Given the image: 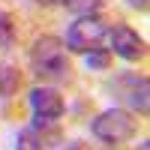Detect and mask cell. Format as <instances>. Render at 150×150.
I'll return each instance as SVG.
<instances>
[{
    "label": "cell",
    "mask_w": 150,
    "mask_h": 150,
    "mask_svg": "<svg viewBox=\"0 0 150 150\" xmlns=\"http://www.w3.org/2000/svg\"><path fill=\"white\" fill-rule=\"evenodd\" d=\"M36 6H54V3H63V0H33Z\"/></svg>",
    "instance_id": "cell-12"
},
{
    "label": "cell",
    "mask_w": 150,
    "mask_h": 150,
    "mask_svg": "<svg viewBox=\"0 0 150 150\" xmlns=\"http://www.w3.org/2000/svg\"><path fill=\"white\" fill-rule=\"evenodd\" d=\"M108 0H63V6L75 15H99V9H102Z\"/></svg>",
    "instance_id": "cell-8"
},
{
    "label": "cell",
    "mask_w": 150,
    "mask_h": 150,
    "mask_svg": "<svg viewBox=\"0 0 150 150\" xmlns=\"http://www.w3.org/2000/svg\"><path fill=\"white\" fill-rule=\"evenodd\" d=\"M30 72L39 78V84H60L72 78V66L66 57V45L63 39L45 33L36 36L30 45Z\"/></svg>",
    "instance_id": "cell-1"
},
{
    "label": "cell",
    "mask_w": 150,
    "mask_h": 150,
    "mask_svg": "<svg viewBox=\"0 0 150 150\" xmlns=\"http://www.w3.org/2000/svg\"><path fill=\"white\" fill-rule=\"evenodd\" d=\"M15 45V21L9 12H0V48H12Z\"/></svg>",
    "instance_id": "cell-10"
},
{
    "label": "cell",
    "mask_w": 150,
    "mask_h": 150,
    "mask_svg": "<svg viewBox=\"0 0 150 150\" xmlns=\"http://www.w3.org/2000/svg\"><path fill=\"white\" fill-rule=\"evenodd\" d=\"M84 63L90 66V69H99V72H105V69L111 66V51L99 45V48H93V51H87V54H84Z\"/></svg>",
    "instance_id": "cell-9"
},
{
    "label": "cell",
    "mask_w": 150,
    "mask_h": 150,
    "mask_svg": "<svg viewBox=\"0 0 150 150\" xmlns=\"http://www.w3.org/2000/svg\"><path fill=\"white\" fill-rule=\"evenodd\" d=\"M30 111L33 120H60L66 111V102L54 84H36L30 90Z\"/></svg>",
    "instance_id": "cell-6"
},
{
    "label": "cell",
    "mask_w": 150,
    "mask_h": 150,
    "mask_svg": "<svg viewBox=\"0 0 150 150\" xmlns=\"http://www.w3.org/2000/svg\"><path fill=\"white\" fill-rule=\"evenodd\" d=\"M105 36H108V51L117 54L120 60H126V63H138V60L147 57L144 36L135 30V27H129V24H123V21L111 24Z\"/></svg>",
    "instance_id": "cell-5"
},
{
    "label": "cell",
    "mask_w": 150,
    "mask_h": 150,
    "mask_svg": "<svg viewBox=\"0 0 150 150\" xmlns=\"http://www.w3.org/2000/svg\"><path fill=\"white\" fill-rule=\"evenodd\" d=\"M21 87V72L9 63H0V96H12Z\"/></svg>",
    "instance_id": "cell-7"
},
{
    "label": "cell",
    "mask_w": 150,
    "mask_h": 150,
    "mask_svg": "<svg viewBox=\"0 0 150 150\" xmlns=\"http://www.w3.org/2000/svg\"><path fill=\"white\" fill-rule=\"evenodd\" d=\"M90 132L102 144H123L135 135V114L126 108H105L102 114H96Z\"/></svg>",
    "instance_id": "cell-2"
},
{
    "label": "cell",
    "mask_w": 150,
    "mask_h": 150,
    "mask_svg": "<svg viewBox=\"0 0 150 150\" xmlns=\"http://www.w3.org/2000/svg\"><path fill=\"white\" fill-rule=\"evenodd\" d=\"M111 90L126 105V111L147 117V111H150V81H147V75H141V72H120L114 78V84H111Z\"/></svg>",
    "instance_id": "cell-3"
},
{
    "label": "cell",
    "mask_w": 150,
    "mask_h": 150,
    "mask_svg": "<svg viewBox=\"0 0 150 150\" xmlns=\"http://www.w3.org/2000/svg\"><path fill=\"white\" fill-rule=\"evenodd\" d=\"M105 33H108V24L99 15H78V21L69 24L63 45H66V51H72V54H87V51H93V48L102 45Z\"/></svg>",
    "instance_id": "cell-4"
},
{
    "label": "cell",
    "mask_w": 150,
    "mask_h": 150,
    "mask_svg": "<svg viewBox=\"0 0 150 150\" xmlns=\"http://www.w3.org/2000/svg\"><path fill=\"white\" fill-rule=\"evenodd\" d=\"M138 150H150V147H147V141H141V144H138Z\"/></svg>",
    "instance_id": "cell-13"
},
{
    "label": "cell",
    "mask_w": 150,
    "mask_h": 150,
    "mask_svg": "<svg viewBox=\"0 0 150 150\" xmlns=\"http://www.w3.org/2000/svg\"><path fill=\"white\" fill-rule=\"evenodd\" d=\"M129 6L138 9V12H147V0H129Z\"/></svg>",
    "instance_id": "cell-11"
}]
</instances>
